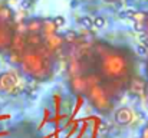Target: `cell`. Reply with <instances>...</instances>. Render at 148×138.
Listing matches in <instances>:
<instances>
[{
	"instance_id": "6da1fadb",
	"label": "cell",
	"mask_w": 148,
	"mask_h": 138,
	"mask_svg": "<svg viewBox=\"0 0 148 138\" xmlns=\"http://www.w3.org/2000/svg\"><path fill=\"white\" fill-rule=\"evenodd\" d=\"M20 66L25 73L35 79H45L49 76V62L46 60V56L36 53V52H26L22 56Z\"/></svg>"
},
{
	"instance_id": "7a4b0ae2",
	"label": "cell",
	"mask_w": 148,
	"mask_h": 138,
	"mask_svg": "<svg viewBox=\"0 0 148 138\" xmlns=\"http://www.w3.org/2000/svg\"><path fill=\"white\" fill-rule=\"evenodd\" d=\"M101 72L109 79L121 78L128 72V60L119 52H108L102 56Z\"/></svg>"
},
{
	"instance_id": "3957f363",
	"label": "cell",
	"mask_w": 148,
	"mask_h": 138,
	"mask_svg": "<svg viewBox=\"0 0 148 138\" xmlns=\"http://www.w3.org/2000/svg\"><path fill=\"white\" fill-rule=\"evenodd\" d=\"M86 95H88V99L91 101V104L101 112H105V111H108L111 108V101H109L106 92L98 84L91 87L86 91Z\"/></svg>"
},
{
	"instance_id": "277c9868",
	"label": "cell",
	"mask_w": 148,
	"mask_h": 138,
	"mask_svg": "<svg viewBox=\"0 0 148 138\" xmlns=\"http://www.w3.org/2000/svg\"><path fill=\"white\" fill-rule=\"evenodd\" d=\"M17 76L12 72L0 73V91L16 93L17 91Z\"/></svg>"
},
{
	"instance_id": "5b68a950",
	"label": "cell",
	"mask_w": 148,
	"mask_h": 138,
	"mask_svg": "<svg viewBox=\"0 0 148 138\" xmlns=\"http://www.w3.org/2000/svg\"><path fill=\"white\" fill-rule=\"evenodd\" d=\"M92 78H81V76H73L71 81V89L75 93H84L91 87L97 85V81H91Z\"/></svg>"
},
{
	"instance_id": "8992f818",
	"label": "cell",
	"mask_w": 148,
	"mask_h": 138,
	"mask_svg": "<svg viewBox=\"0 0 148 138\" xmlns=\"http://www.w3.org/2000/svg\"><path fill=\"white\" fill-rule=\"evenodd\" d=\"M114 118H115V122H116V124H119V125H128V124L132 122L134 112H132L128 106H122V108H119V109L115 112Z\"/></svg>"
},
{
	"instance_id": "52a82bcc",
	"label": "cell",
	"mask_w": 148,
	"mask_h": 138,
	"mask_svg": "<svg viewBox=\"0 0 148 138\" xmlns=\"http://www.w3.org/2000/svg\"><path fill=\"white\" fill-rule=\"evenodd\" d=\"M12 36H13V30L7 26V23H0V49L10 46Z\"/></svg>"
},
{
	"instance_id": "ba28073f",
	"label": "cell",
	"mask_w": 148,
	"mask_h": 138,
	"mask_svg": "<svg viewBox=\"0 0 148 138\" xmlns=\"http://www.w3.org/2000/svg\"><path fill=\"white\" fill-rule=\"evenodd\" d=\"M147 89V85H145V81L143 78H132L131 82H130V91L131 93H135V95H143Z\"/></svg>"
},
{
	"instance_id": "9c48e42d",
	"label": "cell",
	"mask_w": 148,
	"mask_h": 138,
	"mask_svg": "<svg viewBox=\"0 0 148 138\" xmlns=\"http://www.w3.org/2000/svg\"><path fill=\"white\" fill-rule=\"evenodd\" d=\"M43 41H45V43H46V46L49 49H59L60 46L63 45V42H65L63 38L60 35H58V33H52V35L45 36Z\"/></svg>"
},
{
	"instance_id": "30bf717a",
	"label": "cell",
	"mask_w": 148,
	"mask_h": 138,
	"mask_svg": "<svg viewBox=\"0 0 148 138\" xmlns=\"http://www.w3.org/2000/svg\"><path fill=\"white\" fill-rule=\"evenodd\" d=\"M25 46H26V43H25V35L13 33V36H12V42H10L12 50H16V52H22V53H23Z\"/></svg>"
},
{
	"instance_id": "8fae6325",
	"label": "cell",
	"mask_w": 148,
	"mask_h": 138,
	"mask_svg": "<svg viewBox=\"0 0 148 138\" xmlns=\"http://www.w3.org/2000/svg\"><path fill=\"white\" fill-rule=\"evenodd\" d=\"M42 25H43V20L42 19H30L25 23L26 26V33H40L42 32Z\"/></svg>"
},
{
	"instance_id": "7c38bea8",
	"label": "cell",
	"mask_w": 148,
	"mask_h": 138,
	"mask_svg": "<svg viewBox=\"0 0 148 138\" xmlns=\"http://www.w3.org/2000/svg\"><path fill=\"white\" fill-rule=\"evenodd\" d=\"M42 42H43V36L40 33H26L25 35V43L26 45L38 47V46L42 45Z\"/></svg>"
},
{
	"instance_id": "4fadbf2b",
	"label": "cell",
	"mask_w": 148,
	"mask_h": 138,
	"mask_svg": "<svg viewBox=\"0 0 148 138\" xmlns=\"http://www.w3.org/2000/svg\"><path fill=\"white\" fill-rule=\"evenodd\" d=\"M13 19V12L7 6H0V23H7Z\"/></svg>"
},
{
	"instance_id": "5bb4252c",
	"label": "cell",
	"mask_w": 148,
	"mask_h": 138,
	"mask_svg": "<svg viewBox=\"0 0 148 138\" xmlns=\"http://www.w3.org/2000/svg\"><path fill=\"white\" fill-rule=\"evenodd\" d=\"M42 33L45 36L48 35H52V33H56V26L53 25V20H43V25H42ZM43 36V38H45Z\"/></svg>"
},
{
	"instance_id": "9a60e30c",
	"label": "cell",
	"mask_w": 148,
	"mask_h": 138,
	"mask_svg": "<svg viewBox=\"0 0 148 138\" xmlns=\"http://www.w3.org/2000/svg\"><path fill=\"white\" fill-rule=\"evenodd\" d=\"M130 17L134 19V22H140V23H145L148 14L145 12H134V13H130Z\"/></svg>"
},
{
	"instance_id": "2e32d148",
	"label": "cell",
	"mask_w": 148,
	"mask_h": 138,
	"mask_svg": "<svg viewBox=\"0 0 148 138\" xmlns=\"http://www.w3.org/2000/svg\"><path fill=\"white\" fill-rule=\"evenodd\" d=\"M22 56L23 53L22 52H16V50H10V56H9V60L12 63H16V65H20V60H22Z\"/></svg>"
},
{
	"instance_id": "e0dca14e",
	"label": "cell",
	"mask_w": 148,
	"mask_h": 138,
	"mask_svg": "<svg viewBox=\"0 0 148 138\" xmlns=\"http://www.w3.org/2000/svg\"><path fill=\"white\" fill-rule=\"evenodd\" d=\"M135 52L141 56V58H148V47L144 45H138L135 47Z\"/></svg>"
},
{
	"instance_id": "ac0fdd59",
	"label": "cell",
	"mask_w": 148,
	"mask_h": 138,
	"mask_svg": "<svg viewBox=\"0 0 148 138\" xmlns=\"http://www.w3.org/2000/svg\"><path fill=\"white\" fill-rule=\"evenodd\" d=\"M92 22H94V26H95V27H98V29H102V27L105 26V23H106V22H105V19H103L102 16H97Z\"/></svg>"
},
{
	"instance_id": "d6986e66",
	"label": "cell",
	"mask_w": 148,
	"mask_h": 138,
	"mask_svg": "<svg viewBox=\"0 0 148 138\" xmlns=\"http://www.w3.org/2000/svg\"><path fill=\"white\" fill-rule=\"evenodd\" d=\"M81 23H82V26H84V27H86V29H91V27L94 26V22H92V19H91L89 16L82 17V19H81Z\"/></svg>"
},
{
	"instance_id": "ffe728a7",
	"label": "cell",
	"mask_w": 148,
	"mask_h": 138,
	"mask_svg": "<svg viewBox=\"0 0 148 138\" xmlns=\"http://www.w3.org/2000/svg\"><path fill=\"white\" fill-rule=\"evenodd\" d=\"M62 38H63L65 42H69V43L76 42V33H75V32H68V33H65V36H62Z\"/></svg>"
},
{
	"instance_id": "44dd1931",
	"label": "cell",
	"mask_w": 148,
	"mask_h": 138,
	"mask_svg": "<svg viewBox=\"0 0 148 138\" xmlns=\"http://www.w3.org/2000/svg\"><path fill=\"white\" fill-rule=\"evenodd\" d=\"M134 30L138 32V33H144V32H145V23L134 22Z\"/></svg>"
},
{
	"instance_id": "7402d4cb",
	"label": "cell",
	"mask_w": 148,
	"mask_h": 138,
	"mask_svg": "<svg viewBox=\"0 0 148 138\" xmlns=\"http://www.w3.org/2000/svg\"><path fill=\"white\" fill-rule=\"evenodd\" d=\"M53 25L56 26V29L60 27V26H63V25H65V17H62V16H56V17L53 19Z\"/></svg>"
},
{
	"instance_id": "603a6c76",
	"label": "cell",
	"mask_w": 148,
	"mask_h": 138,
	"mask_svg": "<svg viewBox=\"0 0 148 138\" xmlns=\"http://www.w3.org/2000/svg\"><path fill=\"white\" fill-rule=\"evenodd\" d=\"M140 41H141L143 43H145L144 46H147V47H148V33H145V35H141V36H140Z\"/></svg>"
},
{
	"instance_id": "cb8c5ba5",
	"label": "cell",
	"mask_w": 148,
	"mask_h": 138,
	"mask_svg": "<svg viewBox=\"0 0 148 138\" xmlns=\"http://www.w3.org/2000/svg\"><path fill=\"white\" fill-rule=\"evenodd\" d=\"M140 138H148V128L147 127H144V128L141 130V137Z\"/></svg>"
},
{
	"instance_id": "d4e9b609",
	"label": "cell",
	"mask_w": 148,
	"mask_h": 138,
	"mask_svg": "<svg viewBox=\"0 0 148 138\" xmlns=\"http://www.w3.org/2000/svg\"><path fill=\"white\" fill-rule=\"evenodd\" d=\"M145 30H148V17H147V20H145Z\"/></svg>"
},
{
	"instance_id": "484cf974",
	"label": "cell",
	"mask_w": 148,
	"mask_h": 138,
	"mask_svg": "<svg viewBox=\"0 0 148 138\" xmlns=\"http://www.w3.org/2000/svg\"><path fill=\"white\" fill-rule=\"evenodd\" d=\"M105 1H116V0H105Z\"/></svg>"
},
{
	"instance_id": "4316f807",
	"label": "cell",
	"mask_w": 148,
	"mask_h": 138,
	"mask_svg": "<svg viewBox=\"0 0 148 138\" xmlns=\"http://www.w3.org/2000/svg\"><path fill=\"white\" fill-rule=\"evenodd\" d=\"M145 127H147V128H148V119H147V122H145Z\"/></svg>"
},
{
	"instance_id": "83f0119b",
	"label": "cell",
	"mask_w": 148,
	"mask_h": 138,
	"mask_svg": "<svg viewBox=\"0 0 148 138\" xmlns=\"http://www.w3.org/2000/svg\"><path fill=\"white\" fill-rule=\"evenodd\" d=\"M147 73H148V63H147Z\"/></svg>"
}]
</instances>
